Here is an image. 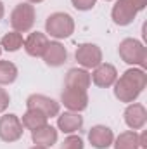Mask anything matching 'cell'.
Segmentation results:
<instances>
[{"mask_svg": "<svg viewBox=\"0 0 147 149\" xmlns=\"http://www.w3.org/2000/svg\"><path fill=\"white\" fill-rule=\"evenodd\" d=\"M147 85V74L142 68H130L114 81V95L119 102H135Z\"/></svg>", "mask_w": 147, "mask_h": 149, "instance_id": "6da1fadb", "label": "cell"}, {"mask_svg": "<svg viewBox=\"0 0 147 149\" xmlns=\"http://www.w3.org/2000/svg\"><path fill=\"white\" fill-rule=\"evenodd\" d=\"M119 57L132 66H140L142 70L147 64V49L144 47L142 42L135 40V38H125L119 47H118Z\"/></svg>", "mask_w": 147, "mask_h": 149, "instance_id": "7a4b0ae2", "label": "cell"}, {"mask_svg": "<svg viewBox=\"0 0 147 149\" xmlns=\"http://www.w3.org/2000/svg\"><path fill=\"white\" fill-rule=\"evenodd\" d=\"M45 31L52 38H68L74 31V19L68 12H54L45 21Z\"/></svg>", "mask_w": 147, "mask_h": 149, "instance_id": "3957f363", "label": "cell"}, {"mask_svg": "<svg viewBox=\"0 0 147 149\" xmlns=\"http://www.w3.org/2000/svg\"><path fill=\"white\" fill-rule=\"evenodd\" d=\"M35 17H37V12H35L33 3H30V2L17 3L10 12V26L17 33H26L33 28Z\"/></svg>", "mask_w": 147, "mask_h": 149, "instance_id": "277c9868", "label": "cell"}, {"mask_svg": "<svg viewBox=\"0 0 147 149\" xmlns=\"http://www.w3.org/2000/svg\"><path fill=\"white\" fill-rule=\"evenodd\" d=\"M74 59L83 70H94L102 63V50L95 43H80L76 47Z\"/></svg>", "mask_w": 147, "mask_h": 149, "instance_id": "5b68a950", "label": "cell"}, {"mask_svg": "<svg viewBox=\"0 0 147 149\" xmlns=\"http://www.w3.org/2000/svg\"><path fill=\"white\" fill-rule=\"evenodd\" d=\"M24 127L21 118L16 114H3L0 116V139L3 142H16L23 137Z\"/></svg>", "mask_w": 147, "mask_h": 149, "instance_id": "8992f818", "label": "cell"}, {"mask_svg": "<svg viewBox=\"0 0 147 149\" xmlns=\"http://www.w3.org/2000/svg\"><path fill=\"white\" fill-rule=\"evenodd\" d=\"M61 102L64 104V108H68V111L81 113L88 108V94L85 90L64 87V90L61 94Z\"/></svg>", "mask_w": 147, "mask_h": 149, "instance_id": "52a82bcc", "label": "cell"}, {"mask_svg": "<svg viewBox=\"0 0 147 149\" xmlns=\"http://www.w3.org/2000/svg\"><path fill=\"white\" fill-rule=\"evenodd\" d=\"M26 108L28 109H38L42 111L47 118H52V116H57L59 114V102L54 101L52 97H47L43 94H31L28 99H26Z\"/></svg>", "mask_w": 147, "mask_h": 149, "instance_id": "ba28073f", "label": "cell"}, {"mask_svg": "<svg viewBox=\"0 0 147 149\" xmlns=\"http://www.w3.org/2000/svg\"><path fill=\"white\" fill-rule=\"evenodd\" d=\"M137 16V10L132 3H128L126 0H116V3L112 5L111 10V17L118 26H128L133 23Z\"/></svg>", "mask_w": 147, "mask_h": 149, "instance_id": "9c48e42d", "label": "cell"}, {"mask_svg": "<svg viewBox=\"0 0 147 149\" xmlns=\"http://www.w3.org/2000/svg\"><path fill=\"white\" fill-rule=\"evenodd\" d=\"M88 141H90L92 148L107 149L114 142V134H112V130H111L109 127H106V125H95L88 132Z\"/></svg>", "mask_w": 147, "mask_h": 149, "instance_id": "30bf717a", "label": "cell"}, {"mask_svg": "<svg viewBox=\"0 0 147 149\" xmlns=\"http://www.w3.org/2000/svg\"><path fill=\"white\" fill-rule=\"evenodd\" d=\"M49 43H50V40L47 38L45 33L33 31V33H30V35L26 37L23 47H24V50H26L28 56H31V57H42V56L45 54Z\"/></svg>", "mask_w": 147, "mask_h": 149, "instance_id": "8fae6325", "label": "cell"}, {"mask_svg": "<svg viewBox=\"0 0 147 149\" xmlns=\"http://www.w3.org/2000/svg\"><path fill=\"white\" fill-rule=\"evenodd\" d=\"M92 76V81L101 87V88H107L111 85H114L116 78H118V71L116 68L109 64V63H101L97 68H94V73L90 74Z\"/></svg>", "mask_w": 147, "mask_h": 149, "instance_id": "7c38bea8", "label": "cell"}, {"mask_svg": "<svg viewBox=\"0 0 147 149\" xmlns=\"http://www.w3.org/2000/svg\"><path fill=\"white\" fill-rule=\"evenodd\" d=\"M90 83H92V76L83 68H71L66 73V78H64V87L76 88V90H85L87 92Z\"/></svg>", "mask_w": 147, "mask_h": 149, "instance_id": "4fadbf2b", "label": "cell"}, {"mask_svg": "<svg viewBox=\"0 0 147 149\" xmlns=\"http://www.w3.org/2000/svg\"><path fill=\"white\" fill-rule=\"evenodd\" d=\"M147 121V111L146 108L139 102H130L125 109V123L132 130H140Z\"/></svg>", "mask_w": 147, "mask_h": 149, "instance_id": "5bb4252c", "label": "cell"}, {"mask_svg": "<svg viewBox=\"0 0 147 149\" xmlns=\"http://www.w3.org/2000/svg\"><path fill=\"white\" fill-rule=\"evenodd\" d=\"M42 57H43V61H45L47 66H50V68H59V66H62V64L68 61V50H66V47H64L62 43H59V42H50L49 47H47V50H45V54H43Z\"/></svg>", "mask_w": 147, "mask_h": 149, "instance_id": "9a60e30c", "label": "cell"}, {"mask_svg": "<svg viewBox=\"0 0 147 149\" xmlns=\"http://www.w3.org/2000/svg\"><path fill=\"white\" fill-rule=\"evenodd\" d=\"M81 127H83V116H80V113L66 111L57 116V128L64 134H74L81 130Z\"/></svg>", "mask_w": 147, "mask_h": 149, "instance_id": "2e32d148", "label": "cell"}, {"mask_svg": "<svg viewBox=\"0 0 147 149\" xmlns=\"http://www.w3.org/2000/svg\"><path fill=\"white\" fill-rule=\"evenodd\" d=\"M31 141L37 146H43V148H52L57 142V130L52 125H43L37 130H31Z\"/></svg>", "mask_w": 147, "mask_h": 149, "instance_id": "e0dca14e", "label": "cell"}, {"mask_svg": "<svg viewBox=\"0 0 147 149\" xmlns=\"http://www.w3.org/2000/svg\"><path fill=\"white\" fill-rule=\"evenodd\" d=\"M21 123L28 130H37V128H40V127H43V125L49 123V118L42 111H38V109H28V111L23 114Z\"/></svg>", "mask_w": 147, "mask_h": 149, "instance_id": "ac0fdd59", "label": "cell"}, {"mask_svg": "<svg viewBox=\"0 0 147 149\" xmlns=\"http://www.w3.org/2000/svg\"><path fill=\"white\" fill-rule=\"evenodd\" d=\"M112 144H114L116 149H140L139 134H137L135 130H128V132L119 134V135L114 139Z\"/></svg>", "mask_w": 147, "mask_h": 149, "instance_id": "d6986e66", "label": "cell"}, {"mask_svg": "<svg viewBox=\"0 0 147 149\" xmlns=\"http://www.w3.org/2000/svg\"><path fill=\"white\" fill-rule=\"evenodd\" d=\"M23 43H24V38H23L21 33H17V31H9V33H5L2 37V40H0V47L5 49L7 52L19 50L23 47Z\"/></svg>", "mask_w": 147, "mask_h": 149, "instance_id": "ffe728a7", "label": "cell"}, {"mask_svg": "<svg viewBox=\"0 0 147 149\" xmlns=\"http://www.w3.org/2000/svg\"><path fill=\"white\" fill-rule=\"evenodd\" d=\"M17 68L10 61H0V85H10L17 78Z\"/></svg>", "mask_w": 147, "mask_h": 149, "instance_id": "44dd1931", "label": "cell"}, {"mask_svg": "<svg viewBox=\"0 0 147 149\" xmlns=\"http://www.w3.org/2000/svg\"><path fill=\"white\" fill-rule=\"evenodd\" d=\"M83 148H85V144H83V139L80 135H69L61 144V149H83Z\"/></svg>", "mask_w": 147, "mask_h": 149, "instance_id": "7402d4cb", "label": "cell"}, {"mask_svg": "<svg viewBox=\"0 0 147 149\" xmlns=\"http://www.w3.org/2000/svg\"><path fill=\"white\" fill-rule=\"evenodd\" d=\"M95 2L97 0H71V3L76 10H90V9H94Z\"/></svg>", "mask_w": 147, "mask_h": 149, "instance_id": "603a6c76", "label": "cell"}, {"mask_svg": "<svg viewBox=\"0 0 147 149\" xmlns=\"http://www.w3.org/2000/svg\"><path fill=\"white\" fill-rule=\"evenodd\" d=\"M9 104H10V95H9V92L0 87V113L5 111V109L9 108Z\"/></svg>", "mask_w": 147, "mask_h": 149, "instance_id": "cb8c5ba5", "label": "cell"}, {"mask_svg": "<svg viewBox=\"0 0 147 149\" xmlns=\"http://www.w3.org/2000/svg\"><path fill=\"white\" fill-rule=\"evenodd\" d=\"M128 3H132L133 7H135V10L139 12V10H144L147 5V0H126Z\"/></svg>", "mask_w": 147, "mask_h": 149, "instance_id": "d4e9b609", "label": "cell"}, {"mask_svg": "<svg viewBox=\"0 0 147 149\" xmlns=\"http://www.w3.org/2000/svg\"><path fill=\"white\" fill-rule=\"evenodd\" d=\"M3 12H5V9H3V3L0 2V21H2V17H3Z\"/></svg>", "mask_w": 147, "mask_h": 149, "instance_id": "484cf974", "label": "cell"}, {"mask_svg": "<svg viewBox=\"0 0 147 149\" xmlns=\"http://www.w3.org/2000/svg\"><path fill=\"white\" fill-rule=\"evenodd\" d=\"M30 149H49V148H43V146H37V144H35L33 148H30Z\"/></svg>", "mask_w": 147, "mask_h": 149, "instance_id": "4316f807", "label": "cell"}, {"mask_svg": "<svg viewBox=\"0 0 147 149\" xmlns=\"http://www.w3.org/2000/svg\"><path fill=\"white\" fill-rule=\"evenodd\" d=\"M30 3H40V2H43V0H28Z\"/></svg>", "mask_w": 147, "mask_h": 149, "instance_id": "83f0119b", "label": "cell"}, {"mask_svg": "<svg viewBox=\"0 0 147 149\" xmlns=\"http://www.w3.org/2000/svg\"><path fill=\"white\" fill-rule=\"evenodd\" d=\"M0 54H2V47H0Z\"/></svg>", "mask_w": 147, "mask_h": 149, "instance_id": "f1b7e54d", "label": "cell"}, {"mask_svg": "<svg viewBox=\"0 0 147 149\" xmlns=\"http://www.w3.org/2000/svg\"><path fill=\"white\" fill-rule=\"evenodd\" d=\"M106 2H109V0H106Z\"/></svg>", "mask_w": 147, "mask_h": 149, "instance_id": "f546056e", "label": "cell"}]
</instances>
